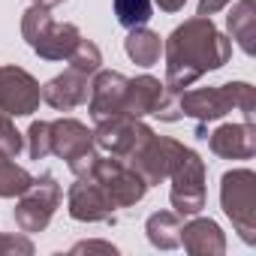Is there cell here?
<instances>
[{
    "label": "cell",
    "instance_id": "cell-5",
    "mask_svg": "<svg viewBox=\"0 0 256 256\" xmlns=\"http://www.w3.org/2000/svg\"><path fill=\"white\" fill-rule=\"evenodd\" d=\"M220 205L244 244H256V172L232 169L220 178Z\"/></svg>",
    "mask_w": 256,
    "mask_h": 256
},
{
    "label": "cell",
    "instance_id": "cell-24",
    "mask_svg": "<svg viewBox=\"0 0 256 256\" xmlns=\"http://www.w3.org/2000/svg\"><path fill=\"white\" fill-rule=\"evenodd\" d=\"M28 154L30 160H46L52 154V124L48 120H34L28 130Z\"/></svg>",
    "mask_w": 256,
    "mask_h": 256
},
{
    "label": "cell",
    "instance_id": "cell-25",
    "mask_svg": "<svg viewBox=\"0 0 256 256\" xmlns=\"http://www.w3.org/2000/svg\"><path fill=\"white\" fill-rule=\"evenodd\" d=\"M22 148H24V139H22V133L16 130L12 118H10L6 112H0V151L10 154V157H18Z\"/></svg>",
    "mask_w": 256,
    "mask_h": 256
},
{
    "label": "cell",
    "instance_id": "cell-13",
    "mask_svg": "<svg viewBox=\"0 0 256 256\" xmlns=\"http://www.w3.org/2000/svg\"><path fill=\"white\" fill-rule=\"evenodd\" d=\"M96 151L94 145V130L76 118H60V120H52V154H58L60 160H66V166L84 154Z\"/></svg>",
    "mask_w": 256,
    "mask_h": 256
},
{
    "label": "cell",
    "instance_id": "cell-28",
    "mask_svg": "<svg viewBox=\"0 0 256 256\" xmlns=\"http://www.w3.org/2000/svg\"><path fill=\"white\" fill-rule=\"evenodd\" d=\"M229 4H232V0H199V10H196V16H205V18H211L214 12L226 10Z\"/></svg>",
    "mask_w": 256,
    "mask_h": 256
},
{
    "label": "cell",
    "instance_id": "cell-14",
    "mask_svg": "<svg viewBox=\"0 0 256 256\" xmlns=\"http://www.w3.org/2000/svg\"><path fill=\"white\" fill-rule=\"evenodd\" d=\"M90 76L78 72V70H64L60 76H54L52 82L42 84V102H48L52 108L58 112H72L78 108L82 102H88V94H90Z\"/></svg>",
    "mask_w": 256,
    "mask_h": 256
},
{
    "label": "cell",
    "instance_id": "cell-9",
    "mask_svg": "<svg viewBox=\"0 0 256 256\" xmlns=\"http://www.w3.org/2000/svg\"><path fill=\"white\" fill-rule=\"evenodd\" d=\"M42 88L22 66H0V112L10 118H30L40 108Z\"/></svg>",
    "mask_w": 256,
    "mask_h": 256
},
{
    "label": "cell",
    "instance_id": "cell-26",
    "mask_svg": "<svg viewBox=\"0 0 256 256\" xmlns=\"http://www.w3.org/2000/svg\"><path fill=\"white\" fill-rule=\"evenodd\" d=\"M0 253H18V256H30L34 244L28 235H6L0 232Z\"/></svg>",
    "mask_w": 256,
    "mask_h": 256
},
{
    "label": "cell",
    "instance_id": "cell-29",
    "mask_svg": "<svg viewBox=\"0 0 256 256\" xmlns=\"http://www.w3.org/2000/svg\"><path fill=\"white\" fill-rule=\"evenodd\" d=\"M154 4H157L163 12H178V10H184L187 0H154Z\"/></svg>",
    "mask_w": 256,
    "mask_h": 256
},
{
    "label": "cell",
    "instance_id": "cell-11",
    "mask_svg": "<svg viewBox=\"0 0 256 256\" xmlns=\"http://www.w3.org/2000/svg\"><path fill=\"white\" fill-rule=\"evenodd\" d=\"M126 78L118 70H96L94 82H90V100H88V112L94 120H106L112 114H120L124 108V94H126Z\"/></svg>",
    "mask_w": 256,
    "mask_h": 256
},
{
    "label": "cell",
    "instance_id": "cell-2",
    "mask_svg": "<svg viewBox=\"0 0 256 256\" xmlns=\"http://www.w3.org/2000/svg\"><path fill=\"white\" fill-rule=\"evenodd\" d=\"M178 106H181V114L193 118L196 124L217 120V118L229 114L232 108H241L244 120L253 124L256 90L247 82H229V84H217V88H196V90L178 94Z\"/></svg>",
    "mask_w": 256,
    "mask_h": 256
},
{
    "label": "cell",
    "instance_id": "cell-20",
    "mask_svg": "<svg viewBox=\"0 0 256 256\" xmlns=\"http://www.w3.org/2000/svg\"><path fill=\"white\" fill-rule=\"evenodd\" d=\"M124 52L139 66H154L160 60V54H163V40H160V34H154V30H148L142 24V28H133L130 34H126Z\"/></svg>",
    "mask_w": 256,
    "mask_h": 256
},
{
    "label": "cell",
    "instance_id": "cell-19",
    "mask_svg": "<svg viewBox=\"0 0 256 256\" xmlns=\"http://www.w3.org/2000/svg\"><path fill=\"white\" fill-rule=\"evenodd\" d=\"M181 214L175 211H154L145 220V235L157 250H175L181 247Z\"/></svg>",
    "mask_w": 256,
    "mask_h": 256
},
{
    "label": "cell",
    "instance_id": "cell-16",
    "mask_svg": "<svg viewBox=\"0 0 256 256\" xmlns=\"http://www.w3.org/2000/svg\"><path fill=\"white\" fill-rule=\"evenodd\" d=\"M181 244L193 256H223L226 253V235L211 217H196L181 223Z\"/></svg>",
    "mask_w": 256,
    "mask_h": 256
},
{
    "label": "cell",
    "instance_id": "cell-27",
    "mask_svg": "<svg viewBox=\"0 0 256 256\" xmlns=\"http://www.w3.org/2000/svg\"><path fill=\"white\" fill-rule=\"evenodd\" d=\"M72 253H108V256H114L118 247L108 244V241H78V244L72 247Z\"/></svg>",
    "mask_w": 256,
    "mask_h": 256
},
{
    "label": "cell",
    "instance_id": "cell-30",
    "mask_svg": "<svg viewBox=\"0 0 256 256\" xmlns=\"http://www.w3.org/2000/svg\"><path fill=\"white\" fill-rule=\"evenodd\" d=\"M34 4H40V6H60V4H66V0H34Z\"/></svg>",
    "mask_w": 256,
    "mask_h": 256
},
{
    "label": "cell",
    "instance_id": "cell-15",
    "mask_svg": "<svg viewBox=\"0 0 256 256\" xmlns=\"http://www.w3.org/2000/svg\"><path fill=\"white\" fill-rule=\"evenodd\" d=\"M172 145H175V139H169V136H151L139 151H136V157L126 163L130 169H136L142 178H145V184L148 187H154V184H163L166 178H169V160H172Z\"/></svg>",
    "mask_w": 256,
    "mask_h": 256
},
{
    "label": "cell",
    "instance_id": "cell-22",
    "mask_svg": "<svg viewBox=\"0 0 256 256\" xmlns=\"http://www.w3.org/2000/svg\"><path fill=\"white\" fill-rule=\"evenodd\" d=\"M151 10H154V0H114V18L126 30L148 24Z\"/></svg>",
    "mask_w": 256,
    "mask_h": 256
},
{
    "label": "cell",
    "instance_id": "cell-3",
    "mask_svg": "<svg viewBox=\"0 0 256 256\" xmlns=\"http://www.w3.org/2000/svg\"><path fill=\"white\" fill-rule=\"evenodd\" d=\"M22 36L42 60H66L82 40V30L66 22H54L48 6H28L22 16Z\"/></svg>",
    "mask_w": 256,
    "mask_h": 256
},
{
    "label": "cell",
    "instance_id": "cell-23",
    "mask_svg": "<svg viewBox=\"0 0 256 256\" xmlns=\"http://www.w3.org/2000/svg\"><path fill=\"white\" fill-rule=\"evenodd\" d=\"M66 64L72 66V70H78V72H84V76H94L100 66H102V52H100V46L96 42H90V40H78V46L72 48V54L66 58Z\"/></svg>",
    "mask_w": 256,
    "mask_h": 256
},
{
    "label": "cell",
    "instance_id": "cell-7",
    "mask_svg": "<svg viewBox=\"0 0 256 256\" xmlns=\"http://www.w3.org/2000/svg\"><path fill=\"white\" fill-rule=\"evenodd\" d=\"M84 175H90L102 190H106V196L112 199V205L120 211V208H130V205H136V202H142L145 199V193H148V184H145V178L136 172V169H130L126 163H120V160H114V157H102V154H96V160H94V166L84 172Z\"/></svg>",
    "mask_w": 256,
    "mask_h": 256
},
{
    "label": "cell",
    "instance_id": "cell-1",
    "mask_svg": "<svg viewBox=\"0 0 256 256\" xmlns=\"http://www.w3.org/2000/svg\"><path fill=\"white\" fill-rule=\"evenodd\" d=\"M166 54V88L181 94L205 72L220 70L232 58V40L217 30V24L205 16H193L178 24L163 42Z\"/></svg>",
    "mask_w": 256,
    "mask_h": 256
},
{
    "label": "cell",
    "instance_id": "cell-21",
    "mask_svg": "<svg viewBox=\"0 0 256 256\" xmlns=\"http://www.w3.org/2000/svg\"><path fill=\"white\" fill-rule=\"evenodd\" d=\"M30 181L34 175L24 166H18L10 154L0 151V199H18L30 187Z\"/></svg>",
    "mask_w": 256,
    "mask_h": 256
},
{
    "label": "cell",
    "instance_id": "cell-6",
    "mask_svg": "<svg viewBox=\"0 0 256 256\" xmlns=\"http://www.w3.org/2000/svg\"><path fill=\"white\" fill-rule=\"evenodd\" d=\"M154 136V130L148 124H142V118H130V114H112L106 120H96V130H94V145L120 160V163H130L136 157V151Z\"/></svg>",
    "mask_w": 256,
    "mask_h": 256
},
{
    "label": "cell",
    "instance_id": "cell-10",
    "mask_svg": "<svg viewBox=\"0 0 256 256\" xmlns=\"http://www.w3.org/2000/svg\"><path fill=\"white\" fill-rule=\"evenodd\" d=\"M66 211L78 223H108V220H114L118 208L112 205L106 190L90 175H78L66 193Z\"/></svg>",
    "mask_w": 256,
    "mask_h": 256
},
{
    "label": "cell",
    "instance_id": "cell-18",
    "mask_svg": "<svg viewBox=\"0 0 256 256\" xmlns=\"http://www.w3.org/2000/svg\"><path fill=\"white\" fill-rule=\"evenodd\" d=\"M226 28H229V40H235L244 54L256 52V4L253 0L232 4V12L226 16Z\"/></svg>",
    "mask_w": 256,
    "mask_h": 256
},
{
    "label": "cell",
    "instance_id": "cell-8",
    "mask_svg": "<svg viewBox=\"0 0 256 256\" xmlns=\"http://www.w3.org/2000/svg\"><path fill=\"white\" fill-rule=\"evenodd\" d=\"M58 205H60V184H58V178H54L52 172H46V175L34 178L30 187L18 196L16 211H12L16 226H18L24 235L42 232V229L52 223Z\"/></svg>",
    "mask_w": 256,
    "mask_h": 256
},
{
    "label": "cell",
    "instance_id": "cell-12",
    "mask_svg": "<svg viewBox=\"0 0 256 256\" xmlns=\"http://www.w3.org/2000/svg\"><path fill=\"white\" fill-rule=\"evenodd\" d=\"M208 148L223 160H250L256 154V126L253 124H220L205 136Z\"/></svg>",
    "mask_w": 256,
    "mask_h": 256
},
{
    "label": "cell",
    "instance_id": "cell-4",
    "mask_svg": "<svg viewBox=\"0 0 256 256\" xmlns=\"http://www.w3.org/2000/svg\"><path fill=\"white\" fill-rule=\"evenodd\" d=\"M169 181H172L169 202H172L175 214L193 217V214H199L205 208V163L193 148H187L178 139L172 145Z\"/></svg>",
    "mask_w": 256,
    "mask_h": 256
},
{
    "label": "cell",
    "instance_id": "cell-17",
    "mask_svg": "<svg viewBox=\"0 0 256 256\" xmlns=\"http://www.w3.org/2000/svg\"><path fill=\"white\" fill-rule=\"evenodd\" d=\"M166 96V84L154 76H139L126 82V94H124V108L120 114H130V118H145L154 114L157 106Z\"/></svg>",
    "mask_w": 256,
    "mask_h": 256
}]
</instances>
